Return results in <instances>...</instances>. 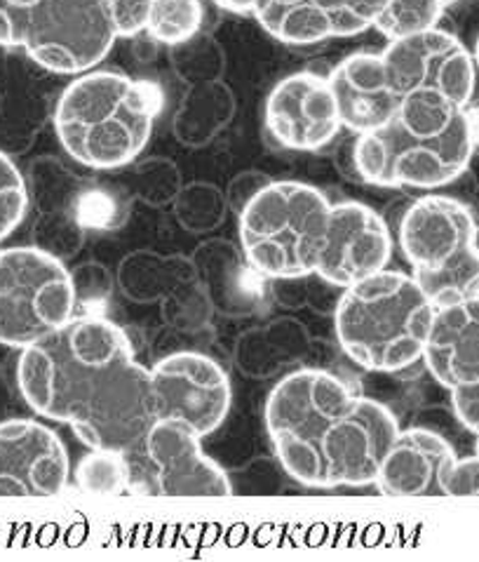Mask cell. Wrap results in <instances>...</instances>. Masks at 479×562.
Listing matches in <instances>:
<instances>
[{
	"label": "cell",
	"mask_w": 479,
	"mask_h": 562,
	"mask_svg": "<svg viewBox=\"0 0 479 562\" xmlns=\"http://www.w3.org/2000/svg\"><path fill=\"white\" fill-rule=\"evenodd\" d=\"M449 0H381L374 29L388 41L414 36V33L435 29Z\"/></svg>",
	"instance_id": "cell-26"
},
{
	"label": "cell",
	"mask_w": 479,
	"mask_h": 562,
	"mask_svg": "<svg viewBox=\"0 0 479 562\" xmlns=\"http://www.w3.org/2000/svg\"><path fill=\"white\" fill-rule=\"evenodd\" d=\"M214 3L230 14H254L259 0H214Z\"/></svg>",
	"instance_id": "cell-38"
},
{
	"label": "cell",
	"mask_w": 479,
	"mask_h": 562,
	"mask_svg": "<svg viewBox=\"0 0 479 562\" xmlns=\"http://www.w3.org/2000/svg\"><path fill=\"white\" fill-rule=\"evenodd\" d=\"M236 97L224 80L191 86L174 113L172 130L181 144L205 146L233 121Z\"/></svg>",
	"instance_id": "cell-22"
},
{
	"label": "cell",
	"mask_w": 479,
	"mask_h": 562,
	"mask_svg": "<svg viewBox=\"0 0 479 562\" xmlns=\"http://www.w3.org/2000/svg\"><path fill=\"white\" fill-rule=\"evenodd\" d=\"M477 454H479V436H477Z\"/></svg>",
	"instance_id": "cell-42"
},
{
	"label": "cell",
	"mask_w": 479,
	"mask_h": 562,
	"mask_svg": "<svg viewBox=\"0 0 479 562\" xmlns=\"http://www.w3.org/2000/svg\"><path fill=\"white\" fill-rule=\"evenodd\" d=\"M327 78L334 90L343 127L355 135L388 125L400 111L402 97L392 86L384 55L355 53L339 61Z\"/></svg>",
	"instance_id": "cell-18"
},
{
	"label": "cell",
	"mask_w": 479,
	"mask_h": 562,
	"mask_svg": "<svg viewBox=\"0 0 479 562\" xmlns=\"http://www.w3.org/2000/svg\"><path fill=\"white\" fill-rule=\"evenodd\" d=\"M381 0H259L254 16L287 45L349 38L374 26Z\"/></svg>",
	"instance_id": "cell-17"
},
{
	"label": "cell",
	"mask_w": 479,
	"mask_h": 562,
	"mask_svg": "<svg viewBox=\"0 0 479 562\" xmlns=\"http://www.w3.org/2000/svg\"><path fill=\"white\" fill-rule=\"evenodd\" d=\"M203 0H153L148 10L146 33L162 45L184 43L203 31Z\"/></svg>",
	"instance_id": "cell-25"
},
{
	"label": "cell",
	"mask_w": 479,
	"mask_h": 562,
	"mask_svg": "<svg viewBox=\"0 0 479 562\" xmlns=\"http://www.w3.org/2000/svg\"><path fill=\"white\" fill-rule=\"evenodd\" d=\"M189 278H195L191 259L160 257L148 250L127 255L118 269V285L137 304L162 302L164 294Z\"/></svg>",
	"instance_id": "cell-23"
},
{
	"label": "cell",
	"mask_w": 479,
	"mask_h": 562,
	"mask_svg": "<svg viewBox=\"0 0 479 562\" xmlns=\"http://www.w3.org/2000/svg\"><path fill=\"white\" fill-rule=\"evenodd\" d=\"M118 38L106 0H0V45L53 74L92 71Z\"/></svg>",
	"instance_id": "cell-6"
},
{
	"label": "cell",
	"mask_w": 479,
	"mask_h": 562,
	"mask_svg": "<svg viewBox=\"0 0 479 562\" xmlns=\"http://www.w3.org/2000/svg\"><path fill=\"white\" fill-rule=\"evenodd\" d=\"M423 362L449 391L479 382V296L437 306Z\"/></svg>",
	"instance_id": "cell-19"
},
{
	"label": "cell",
	"mask_w": 479,
	"mask_h": 562,
	"mask_svg": "<svg viewBox=\"0 0 479 562\" xmlns=\"http://www.w3.org/2000/svg\"><path fill=\"white\" fill-rule=\"evenodd\" d=\"M466 109L440 94H407L402 97L398 121L419 137H435L447 132Z\"/></svg>",
	"instance_id": "cell-30"
},
{
	"label": "cell",
	"mask_w": 479,
	"mask_h": 562,
	"mask_svg": "<svg viewBox=\"0 0 479 562\" xmlns=\"http://www.w3.org/2000/svg\"><path fill=\"white\" fill-rule=\"evenodd\" d=\"M151 384L156 417L184 422L203 438L226 422L233 403L226 368L197 349L160 356L151 368Z\"/></svg>",
	"instance_id": "cell-11"
},
{
	"label": "cell",
	"mask_w": 479,
	"mask_h": 562,
	"mask_svg": "<svg viewBox=\"0 0 479 562\" xmlns=\"http://www.w3.org/2000/svg\"><path fill=\"white\" fill-rule=\"evenodd\" d=\"M16 386L36 415L69 424L94 450L127 454L158 422L151 370L125 329L99 313H76L26 346Z\"/></svg>",
	"instance_id": "cell-1"
},
{
	"label": "cell",
	"mask_w": 479,
	"mask_h": 562,
	"mask_svg": "<svg viewBox=\"0 0 479 562\" xmlns=\"http://www.w3.org/2000/svg\"><path fill=\"white\" fill-rule=\"evenodd\" d=\"M111 179L125 193L132 195V201L139 198V201L156 207L164 203H174L176 193L181 191L179 170L164 158H151L135 165V168L127 165V170L123 168V172L111 175Z\"/></svg>",
	"instance_id": "cell-24"
},
{
	"label": "cell",
	"mask_w": 479,
	"mask_h": 562,
	"mask_svg": "<svg viewBox=\"0 0 479 562\" xmlns=\"http://www.w3.org/2000/svg\"><path fill=\"white\" fill-rule=\"evenodd\" d=\"M212 300L197 278L176 283L162 300V318L172 329L197 333L205 329L212 318Z\"/></svg>",
	"instance_id": "cell-31"
},
{
	"label": "cell",
	"mask_w": 479,
	"mask_h": 562,
	"mask_svg": "<svg viewBox=\"0 0 479 562\" xmlns=\"http://www.w3.org/2000/svg\"><path fill=\"white\" fill-rule=\"evenodd\" d=\"M76 313L73 273L64 259L38 245L0 250V344L24 351Z\"/></svg>",
	"instance_id": "cell-9"
},
{
	"label": "cell",
	"mask_w": 479,
	"mask_h": 562,
	"mask_svg": "<svg viewBox=\"0 0 479 562\" xmlns=\"http://www.w3.org/2000/svg\"><path fill=\"white\" fill-rule=\"evenodd\" d=\"M374 485L388 497H479V454L458 459L440 434L407 428L390 445Z\"/></svg>",
	"instance_id": "cell-10"
},
{
	"label": "cell",
	"mask_w": 479,
	"mask_h": 562,
	"mask_svg": "<svg viewBox=\"0 0 479 562\" xmlns=\"http://www.w3.org/2000/svg\"><path fill=\"white\" fill-rule=\"evenodd\" d=\"M470 111V123H472V137H475V154H479V109Z\"/></svg>",
	"instance_id": "cell-39"
},
{
	"label": "cell",
	"mask_w": 479,
	"mask_h": 562,
	"mask_svg": "<svg viewBox=\"0 0 479 562\" xmlns=\"http://www.w3.org/2000/svg\"><path fill=\"white\" fill-rule=\"evenodd\" d=\"M106 3L121 38H135L146 31L148 10L153 0H106Z\"/></svg>",
	"instance_id": "cell-35"
},
{
	"label": "cell",
	"mask_w": 479,
	"mask_h": 562,
	"mask_svg": "<svg viewBox=\"0 0 479 562\" xmlns=\"http://www.w3.org/2000/svg\"><path fill=\"white\" fill-rule=\"evenodd\" d=\"M343 127L329 78L299 71L283 78L266 99V130L287 151H320Z\"/></svg>",
	"instance_id": "cell-13"
},
{
	"label": "cell",
	"mask_w": 479,
	"mask_h": 562,
	"mask_svg": "<svg viewBox=\"0 0 479 562\" xmlns=\"http://www.w3.org/2000/svg\"><path fill=\"white\" fill-rule=\"evenodd\" d=\"M129 207H132V195L125 193L113 179L111 184L104 181L102 187L82 189L73 198V214L78 217V222L85 228H96V231L121 228L129 217Z\"/></svg>",
	"instance_id": "cell-28"
},
{
	"label": "cell",
	"mask_w": 479,
	"mask_h": 562,
	"mask_svg": "<svg viewBox=\"0 0 479 562\" xmlns=\"http://www.w3.org/2000/svg\"><path fill=\"white\" fill-rule=\"evenodd\" d=\"M384 59L395 90L407 94H440L456 106H468L477 86L472 53L454 33L427 29L390 41Z\"/></svg>",
	"instance_id": "cell-12"
},
{
	"label": "cell",
	"mask_w": 479,
	"mask_h": 562,
	"mask_svg": "<svg viewBox=\"0 0 479 562\" xmlns=\"http://www.w3.org/2000/svg\"><path fill=\"white\" fill-rule=\"evenodd\" d=\"M390 257L392 236L381 214L355 201L332 205L316 273L322 283L345 290L388 269Z\"/></svg>",
	"instance_id": "cell-15"
},
{
	"label": "cell",
	"mask_w": 479,
	"mask_h": 562,
	"mask_svg": "<svg viewBox=\"0 0 479 562\" xmlns=\"http://www.w3.org/2000/svg\"><path fill=\"white\" fill-rule=\"evenodd\" d=\"M158 113L153 82L121 71H85L59 94L55 130L64 151L82 168L115 172L135 162L151 142Z\"/></svg>",
	"instance_id": "cell-3"
},
{
	"label": "cell",
	"mask_w": 479,
	"mask_h": 562,
	"mask_svg": "<svg viewBox=\"0 0 479 562\" xmlns=\"http://www.w3.org/2000/svg\"><path fill=\"white\" fill-rule=\"evenodd\" d=\"M73 285L78 294V306H104L113 294V276L104 263H82L78 271H73Z\"/></svg>",
	"instance_id": "cell-34"
},
{
	"label": "cell",
	"mask_w": 479,
	"mask_h": 562,
	"mask_svg": "<svg viewBox=\"0 0 479 562\" xmlns=\"http://www.w3.org/2000/svg\"><path fill=\"white\" fill-rule=\"evenodd\" d=\"M266 428L280 467L322 490L374 483L400 434L386 405L322 368L280 379L266 401Z\"/></svg>",
	"instance_id": "cell-2"
},
{
	"label": "cell",
	"mask_w": 479,
	"mask_h": 562,
	"mask_svg": "<svg viewBox=\"0 0 479 562\" xmlns=\"http://www.w3.org/2000/svg\"><path fill=\"white\" fill-rule=\"evenodd\" d=\"M452 405L458 422L479 436V382L452 391Z\"/></svg>",
	"instance_id": "cell-37"
},
{
	"label": "cell",
	"mask_w": 479,
	"mask_h": 562,
	"mask_svg": "<svg viewBox=\"0 0 479 562\" xmlns=\"http://www.w3.org/2000/svg\"><path fill=\"white\" fill-rule=\"evenodd\" d=\"M129 469L125 452L94 450L80 459L76 467V485L92 494H121L127 490Z\"/></svg>",
	"instance_id": "cell-32"
},
{
	"label": "cell",
	"mask_w": 479,
	"mask_h": 562,
	"mask_svg": "<svg viewBox=\"0 0 479 562\" xmlns=\"http://www.w3.org/2000/svg\"><path fill=\"white\" fill-rule=\"evenodd\" d=\"M226 193L205 181H193L189 187H181L174 198L176 222L191 234H209L219 228L226 217Z\"/></svg>",
	"instance_id": "cell-29"
},
{
	"label": "cell",
	"mask_w": 479,
	"mask_h": 562,
	"mask_svg": "<svg viewBox=\"0 0 479 562\" xmlns=\"http://www.w3.org/2000/svg\"><path fill=\"white\" fill-rule=\"evenodd\" d=\"M195 278L209 294L214 311L228 318L252 316L263 304V276L244 252L226 240H207L191 255Z\"/></svg>",
	"instance_id": "cell-20"
},
{
	"label": "cell",
	"mask_w": 479,
	"mask_h": 562,
	"mask_svg": "<svg viewBox=\"0 0 479 562\" xmlns=\"http://www.w3.org/2000/svg\"><path fill=\"white\" fill-rule=\"evenodd\" d=\"M28 189L20 168L8 154L0 151V243L14 234L26 217Z\"/></svg>",
	"instance_id": "cell-33"
},
{
	"label": "cell",
	"mask_w": 479,
	"mask_h": 562,
	"mask_svg": "<svg viewBox=\"0 0 479 562\" xmlns=\"http://www.w3.org/2000/svg\"><path fill=\"white\" fill-rule=\"evenodd\" d=\"M472 57H475V66H477V71H479V38H477V43H475V49H472Z\"/></svg>",
	"instance_id": "cell-41"
},
{
	"label": "cell",
	"mask_w": 479,
	"mask_h": 562,
	"mask_svg": "<svg viewBox=\"0 0 479 562\" xmlns=\"http://www.w3.org/2000/svg\"><path fill=\"white\" fill-rule=\"evenodd\" d=\"M170 61L174 74L189 86L221 80L226 69L224 47L205 31L195 33L184 43L170 45Z\"/></svg>",
	"instance_id": "cell-27"
},
{
	"label": "cell",
	"mask_w": 479,
	"mask_h": 562,
	"mask_svg": "<svg viewBox=\"0 0 479 562\" xmlns=\"http://www.w3.org/2000/svg\"><path fill=\"white\" fill-rule=\"evenodd\" d=\"M360 181L381 189L433 191L452 184L468 170L475 156L470 111L442 135L419 137L409 132L398 115L353 139Z\"/></svg>",
	"instance_id": "cell-8"
},
{
	"label": "cell",
	"mask_w": 479,
	"mask_h": 562,
	"mask_svg": "<svg viewBox=\"0 0 479 562\" xmlns=\"http://www.w3.org/2000/svg\"><path fill=\"white\" fill-rule=\"evenodd\" d=\"M271 177H266L259 170H247V172H240L238 177H233V181H230L228 189H226V203H228V210L233 212H242L247 205H250L254 198L266 189L271 184Z\"/></svg>",
	"instance_id": "cell-36"
},
{
	"label": "cell",
	"mask_w": 479,
	"mask_h": 562,
	"mask_svg": "<svg viewBox=\"0 0 479 562\" xmlns=\"http://www.w3.org/2000/svg\"><path fill=\"white\" fill-rule=\"evenodd\" d=\"M435 313L414 273L384 269L343 290L334 329L341 349L360 368L400 372L423 360Z\"/></svg>",
	"instance_id": "cell-4"
},
{
	"label": "cell",
	"mask_w": 479,
	"mask_h": 562,
	"mask_svg": "<svg viewBox=\"0 0 479 562\" xmlns=\"http://www.w3.org/2000/svg\"><path fill=\"white\" fill-rule=\"evenodd\" d=\"M400 247L435 306L479 296V231L472 210L456 198L431 193L411 203Z\"/></svg>",
	"instance_id": "cell-7"
},
{
	"label": "cell",
	"mask_w": 479,
	"mask_h": 562,
	"mask_svg": "<svg viewBox=\"0 0 479 562\" xmlns=\"http://www.w3.org/2000/svg\"><path fill=\"white\" fill-rule=\"evenodd\" d=\"M203 436L184 422L158 419L144 438V452L153 461L158 490L164 497H228V473L203 452Z\"/></svg>",
	"instance_id": "cell-16"
},
{
	"label": "cell",
	"mask_w": 479,
	"mask_h": 562,
	"mask_svg": "<svg viewBox=\"0 0 479 562\" xmlns=\"http://www.w3.org/2000/svg\"><path fill=\"white\" fill-rule=\"evenodd\" d=\"M470 210H472L475 217H479V187L475 189V195H472V205H470Z\"/></svg>",
	"instance_id": "cell-40"
},
{
	"label": "cell",
	"mask_w": 479,
	"mask_h": 562,
	"mask_svg": "<svg viewBox=\"0 0 479 562\" xmlns=\"http://www.w3.org/2000/svg\"><path fill=\"white\" fill-rule=\"evenodd\" d=\"M71 477L69 450L36 419L0 422V497H55Z\"/></svg>",
	"instance_id": "cell-14"
},
{
	"label": "cell",
	"mask_w": 479,
	"mask_h": 562,
	"mask_svg": "<svg viewBox=\"0 0 479 562\" xmlns=\"http://www.w3.org/2000/svg\"><path fill=\"white\" fill-rule=\"evenodd\" d=\"M308 329L292 318H277L247 329L236 341V366L250 379H269L310 353Z\"/></svg>",
	"instance_id": "cell-21"
},
{
	"label": "cell",
	"mask_w": 479,
	"mask_h": 562,
	"mask_svg": "<svg viewBox=\"0 0 479 562\" xmlns=\"http://www.w3.org/2000/svg\"><path fill=\"white\" fill-rule=\"evenodd\" d=\"M327 195L304 181H271L240 217L247 261L269 280H296L318 273L327 243Z\"/></svg>",
	"instance_id": "cell-5"
}]
</instances>
